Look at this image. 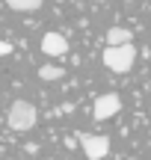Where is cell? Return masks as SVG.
Here are the masks:
<instances>
[{"instance_id": "8992f818", "label": "cell", "mask_w": 151, "mask_h": 160, "mask_svg": "<svg viewBox=\"0 0 151 160\" xmlns=\"http://www.w3.org/2000/svg\"><path fill=\"white\" fill-rule=\"evenodd\" d=\"M104 39H107V45H124V42L134 39V33H130L128 27H110Z\"/></svg>"}, {"instance_id": "52a82bcc", "label": "cell", "mask_w": 151, "mask_h": 160, "mask_svg": "<svg viewBox=\"0 0 151 160\" xmlns=\"http://www.w3.org/2000/svg\"><path fill=\"white\" fill-rule=\"evenodd\" d=\"M6 6L15 12H36L41 6V0H6Z\"/></svg>"}, {"instance_id": "9c48e42d", "label": "cell", "mask_w": 151, "mask_h": 160, "mask_svg": "<svg viewBox=\"0 0 151 160\" xmlns=\"http://www.w3.org/2000/svg\"><path fill=\"white\" fill-rule=\"evenodd\" d=\"M6 53H12V45H9V42H3V39H0V57H6Z\"/></svg>"}, {"instance_id": "6da1fadb", "label": "cell", "mask_w": 151, "mask_h": 160, "mask_svg": "<svg viewBox=\"0 0 151 160\" xmlns=\"http://www.w3.org/2000/svg\"><path fill=\"white\" fill-rule=\"evenodd\" d=\"M101 62H104L113 74H128V71L134 68V62H136V48L130 45V42H124V45H107Z\"/></svg>"}, {"instance_id": "5b68a950", "label": "cell", "mask_w": 151, "mask_h": 160, "mask_svg": "<svg viewBox=\"0 0 151 160\" xmlns=\"http://www.w3.org/2000/svg\"><path fill=\"white\" fill-rule=\"evenodd\" d=\"M41 53L45 57H65L68 53V39L62 33H45L41 36Z\"/></svg>"}, {"instance_id": "3957f363", "label": "cell", "mask_w": 151, "mask_h": 160, "mask_svg": "<svg viewBox=\"0 0 151 160\" xmlns=\"http://www.w3.org/2000/svg\"><path fill=\"white\" fill-rule=\"evenodd\" d=\"M77 142H80L83 154H86L89 160H104L107 151H110V139L101 137V133H83V131H77Z\"/></svg>"}, {"instance_id": "7a4b0ae2", "label": "cell", "mask_w": 151, "mask_h": 160, "mask_svg": "<svg viewBox=\"0 0 151 160\" xmlns=\"http://www.w3.org/2000/svg\"><path fill=\"white\" fill-rule=\"evenodd\" d=\"M36 119H39V113H36V107L30 101H12L9 104L6 122H9L12 131H30V128H36Z\"/></svg>"}, {"instance_id": "277c9868", "label": "cell", "mask_w": 151, "mask_h": 160, "mask_svg": "<svg viewBox=\"0 0 151 160\" xmlns=\"http://www.w3.org/2000/svg\"><path fill=\"white\" fill-rule=\"evenodd\" d=\"M119 110H122V98H119L116 92H107V95H98V98H95L92 116H95L98 122H107V119H113Z\"/></svg>"}, {"instance_id": "ba28073f", "label": "cell", "mask_w": 151, "mask_h": 160, "mask_svg": "<svg viewBox=\"0 0 151 160\" xmlns=\"http://www.w3.org/2000/svg\"><path fill=\"white\" fill-rule=\"evenodd\" d=\"M39 77L41 80H59V77H65V68H59V65H41Z\"/></svg>"}]
</instances>
